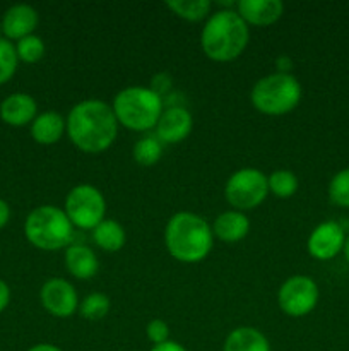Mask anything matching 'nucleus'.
<instances>
[{"mask_svg":"<svg viewBox=\"0 0 349 351\" xmlns=\"http://www.w3.org/2000/svg\"><path fill=\"white\" fill-rule=\"evenodd\" d=\"M250 232V219L246 218L245 213L236 211H224L214 219L212 223V233L214 237H218L219 240L228 243L240 242V240L245 239Z\"/></svg>","mask_w":349,"mask_h":351,"instance_id":"obj_17","label":"nucleus"},{"mask_svg":"<svg viewBox=\"0 0 349 351\" xmlns=\"http://www.w3.org/2000/svg\"><path fill=\"white\" fill-rule=\"evenodd\" d=\"M166 7L181 19L197 23L211 16L212 2L211 0H168Z\"/></svg>","mask_w":349,"mask_h":351,"instance_id":"obj_21","label":"nucleus"},{"mask_svg":"<svg viewBox=\"0 0 349 351\" xmlns=\"http://www.w3.org/2000/svg\"><path fill=\"white\" fill-rule=\"evenodd\" d=\"M38 16L36 9L27 3H16V5L9 7L2 17V31L5 34L7 40H23L24 36L33 34L36 29Z\"/></svg>","mask_w":349,"mask_h":351,"instance_id":"obj_13","label":"nucleus"},{"mask_svg":"<svg viewBox=\"0 0 349 351\" xmlns=\"http://www.w3.org/2000/svg\"><path fill=\"white\" fill-rule=\"evenodd\" d=\"M16 51L17 58L27 62V64H34V62L43 58L44 41L40 36H36V34H29V36H24L23 40L17 41Z\"/></svg>","mask_w":349,"mask_h":351,"instance_id":"obj_26","label":"nucleus"},{"mask_svg":"<svg viewBox=\"0 0 349 351\" xmlns=\"http://www.w3.org/2000/svg\"><path fill=\"white\" fill-rule=\"evenodd\" d=\"M164 243L171 257L185 264H197L211 252L214 233L205 218L190 211H180L168 219Z\"/></svg>","mask_w":349,"mask_h":351,"instance_id":"obj_3","label":"nucleus"},{"mask_svg":"<svg viewBox=\"0 0 349 351\" xmlns=\"http://www.w3.org/2000/svg\"><path fill=\"white\" fill-rule=\"evenodd\" d=\"M276 69L277 72H283V74H291L293 60H291L289 55H279V57L276 58Z\"/></svg>","mask_w":349,"mask_h":351,"instance_id":"obj_30","label":"nucleus"},{"mask_svg":"<svg viewBox=\"0 0 349 351\" xmlns=\"http://www.w3.org/2000/svg\"><path fill=\"white\" fill-rule=\"evenodd\" d=\"M269 192L276 197L287 199L298 191V177L291 170H276L267 177Z\"/></svg>","mask_w":349,"mask_h":351,"instance_id":"obj_23","label":"nucleus"},{"mask_svg":"<svg viewBox=\"0 0 349 351\" xmlns=\"http://www.w3.org/2000/svg\"><path fill=\"white\" fill-rule=\"evenodd\" d=\"M300 81L293 74H274L263 75L253 84L250 93V101L257 112L263 115L279 117L293 112L301 101Z\"/></svg>","mask_w":349,"mask_h":351,"instance_id":"obj_6","label":"nucleus"},{"mask_svg":"<svg viewBox=\"0 0 349 351\" xmlns=\"http://www.w3.org/2000/svg\"><path fill=\"white\" fill-rule=\"evenodd\" d=\"M222 351H272V348L262 331L252 326H242L226 336Z\"/></svg>","mask_w":349,"mask_h":351,"instance_id":"obj_19","label":"nucleus"},{"mask_svg":"<svg viewBox=\"0 0 349 351\" xmlns=\"http://www.w3.org/2000/svg\"><path fill=\"white\" fill-rule=\"evenodd\" d=\"M38 115V105L27 93H14L7 96L0 105V117L5 123L14 127H23L33 122Z\"/></svg>","mask_w":349,"mask_h":351,"instance_id":"obj_15","label":"nucleus"},{"mask_svg":"<svg viewBox=\"0 0 349 351\" xmlns=\"http://www.w3.org/2000/svg\"><path fill=\"white\" fill-rule=\"evenodd\" d=\"M132 156L140 167H153L163 156V143L157 139L156 134H146L135 141Z\"/></svg>","mask_w":349,"mask_h":351,"instance_id":"obj_22","label":"nucleus"},{"mask_svg":"<svg viewBox=\"0 0 349 351\" xmlns=\"http://www.w3.org/2000/svg\"><path fill=\"white\" fill-rule=\"evenodd\" d=\"M79 312L88 321H99V319L106 317L109 312V298L105 293H89L84 300L79 304Z\"/></svg>","mask_w":349,"mask_h":351,"instance_id":"obj_24","label":"nucleus"},{"mask_svg":"<svg viewBox=\"0 0 349 351\" xmlns=\"http://www.w3.org/2000/svg\"><path fill=\"white\" fill-rule=\"evenodd\" d=\"M342 252H344L346 261L349 263V237H346V243H344V249H342Z\"/></svg>","mask_w":349,"mask_h":351,"instance_id":"obj_35","label":"nucleus"},{"mask_svg":"<svg viewBox=\"0 0 349 351\" xmlns=\"http://www.w3.org/2000/svg\"><path fill=\"white\" fill-rule=\"evenodd\" d=\"M118 134V120L112 105L103 99L75 103L67 115V136L77 149L98 154L108 149Z\"/></svg>","mask_w":349,"mask_h":351,"instance_id":"obj_1","label":"nucleus"},{"mask_svg":"<svg viewBox=\"0 0 349 351\" xmlns=\"http://www.w3.org/2000/svg\"><path fill=\"white\" fill-rule=\"evenodd\" d=\"M346 243L344 228L337 221H324L313 228L307 240V249L318 261H331L342 252Z\"/></svg>","mask_w":349,"mask_h":351,"instance_id":"obj_11","label":"nucleus"},{"mask_svg":"<svg viewBox=\"0 0 349 351\" xmlns=\"http://www.w3.org/2000/svg\"><path fill=\"white\" fill-rule=\"evenodd\" d=\"M9 302H10V290H9V287H7L5 281L0 280V312H2L3 308L7 307V305H9Z\"/></svg>","mask_w":349,"mask_h":351,"instance_id":"obj_32","label":"nucleus"},{"mask_svg":"<svg viewBox=\"0 0 349 351\" xmlns=\"http://www.w3.org/2000/svg\"><path fill=\"white\" fill-rule=\"evenodd\" d=\"M64 211L74 226L94 230L106 218V199L94 185H75L65 197Z\"/></svg>","mask_w":349,"mask_h":351,"instance_id":"obj_7","label":"nucleus"},{"mask_svg":"<svg viewBox=\"0 0 349 351\" xmlns=\"http://www.w3.org/2000/svg\"><path fill=\"white\" fill-rule=\"evenodd\" d=\"M27 351H62L58 346L55 345H50V343H38V345L31 346Z\"/></svg>","mask_w":349,"mask_h":351,"instance_id":"obj_34","label":"nucleus"},{"mask_svg":"<svg viewBox=\"0 0 349 351\" xmlns=\"http://www.w3.org/2000/svg\"><path fill=\"white\" fill-rule=\"evenodd\" d=\"M24 235L36 249L60 250L70 245L74 239V225L58 206H38L27 215Z\"/></svg>","mask_w":349,"mask_h":351,"instance_id":"obj_5","label":"nucleus"},{"mask_svg":"<svg viewBox=\"0 0 349 351\" xmlns=\"http://www.w3.org/2000/svg\"><path fill=\"white\" fill-rule=\"evenodd\" d=\"M65 267L77 280H91L98 274L99 261L94 250L82 243H70L65 249Z\"/></svg>","mask_w":349,"mask_h":351,"instance_id":"obj_16","label":"nucleus"},{"mask_svg":"<svg viewBox=\"0 0 349 351\" xmlns=\"http://www.w3.org/2000/svg\"><path fill=\"white\" fill-rule=\"evenodd\" d=\"M92 240L99 249L106 252H118L125 245V230L116 219L105 218L94 230H92Z\"/></svg>","mask_w":349,"mask_h":351,"instance_id":"obj_20","label":"nucleus"},{"mask_svg":"<svg viewBox=\"0 0 349 351\" xmlns=\"http://www.w3.org/2000/svg\"><path fill=\"white\" fill-rule=\"evenodd\" d=\"M235 7L242 19L253 26H270L284 14L281 0H238Z\"/></svg>","mask_w":349,"mask_h":351,"instance_id":"obj_14","label":"nucleus"},{"mask_svg":"<svg viewBox=\"0 0 349 351\" xmlns=\"http://www.w3.org/2000/svg\"><path fill=\"white\" fill-rule=\"evenodd\" d=\"M318 297L320 291L317 283L310 276L296 274L281 285L277 291V304L289 317H305L317 307Z\"/></svg>","mask_w":349,"mask_h":351,"instance_id":"obj_9","label":"nucleus"},{"mask_svg":"<svg viewBox=\"0 0 349 351\" xmlns=\"http://www.w3.org/2000/svg\"><path fill=\"white\" fill-rule=\"evenodd\" d=\"M41 305L48 314L58 319H67L79 308L77 290L64 278H51L40 290Z\"/></svg>","mask_w":349,"mask_h":351,"instance_id":"obj_10","label":"nucleus"},{"mask_svg":"<svg viewBox=\"0 0 349 351\" xmlns=\"http://www.w3.org/2000/svg\"><path fill=\"white\" fill-rule=\"evenodd\" d=\"M194 127L192 113L185 106H168L157 120L156 136L163 144H177L187 139Z\"/></svg>","mask_w":349,"mask_h":351,"instance_id":"obj_12","label":"nucleus"},{"mask_svg":"<svg viewBox=\"0 0 349 351\" xmlns=\"http://www.w3.org/2000/svg\"><path fill=\"white\" fill-rule=\"evenodd\" d=\"M65 132H67V120L53 110L40 113L31 122V136L36 143L44 144V146L58 143Z\"/></svg>","mask_w":349,"mask_h":351,"instance_id":"obj_18","label":"nucleus"},{"mask_svg":"<svg viewBox=\"0 0 349 351\" xmlns=\"http://www.w3.org/2000/svg\"><path fill=\"white\" fill-rule=\"evenodd\" d=\"M250 41L248 24L236 9H219L205 19L201 33L202 51L214 62H231Z\"/></svg>","mask_w":349,"mask_h":351,"instance_id":"obj_2","label":"nucleus"},{"mask_svg":"<svg viewBox=\"0 0 349 351\" xmlns=\"http://www.w3.org/2000/svg\"><path fill=\"white\" fill-rule=\"evenodd\" d=\"M151 89H153L156 95L164 96L171 89V77L166 74V72H161V74H156L151 81Z\"/></svg>","mask_w":349,"mask_h":351,"instance_id":"obj_29","label":"nucleus"},{"mask_svg":"<svg viewBox=\"0 0 349 351\" xmlns=\"http://www.w3.org/2000/svg\"><path fill=\"white\" fill-rule=\"evenodd\" d=\"M151 351H188V350L185 348V346H181L180 343L168 339V341L161 343V345H153Z\"/></svg>","mask_w":349,"mask_h":351,"instance_id":"obj_31","label":"nucleus"},{"mask_svg":"<svg viewBox=\"0 0 349 351\" xmlns=\"http://www.w3.org/2000/svg\"><path fill=\"white\" fill-rule=\"evenodd\" d=\"M9 218H10L9 204H7L3 199H0V230H2L7 223H9Z\"/></svg>","mask_w":349,"mask_h":351,"instance_id":"obj_33","label":"nucleus"},{"mask_svg":"<svg viewBox=\"0 0 349 351\" xmlns=\"http://www.w3.org/2000/svg\"><path fill=\"white\" fill-rule=\"evenodd\" d=\"M16 47L7 38H0V84L9 81L17 69Z\"/></svg>","mask_w":349,"mask_h":351,"instance_id":"obj_27","label":"nucleus"},{"mask_svg":"<svg viewBox=\"0 0 349 351\" xmlns=\"http://www.w3.org/2000/svg\"><path fill=\"white\" fill-rule=\"evenodd\" d=\"M146 335L153 345H161V343L170 339V326L163 319H153L146 326Z\"/></svg>","mask_w":349,"mask_h":351,"instance_id":"obj_28","label":"nucleus"},{"mask_svg":"<svg viewBox=\"0 0 349 351\" xmlns=\"http://www.w3.org/2000/svg\"><path fill=\"white\" fill-rule=\"evenodd\" d=\"M118 125L135 132L154 129L163 113V98L147 86H129L116 93L112 105Z\"/></svg>","mask_w":349,"mask_h":351,"instance_id":"obj_4","label":"nucleus"},{"mask_svg":"<svg viewBox=\"0 0 349 351\" xmlns=\"http://www.w3.org/2000/svg\"><path fill=\"white\" fill-rule=\"evenodd\" d=\"M328 199L335 206L349 208V168L337 171L328 182Z\"/></svg>","mask_w":349,"mask_h":351,"instance_id":"obj_25","label":"nucleus"},{"mask_svg":"<svg viewBox=\"0 0 349 351\" xmlns=\"http://www.w3.org/2000/svg\"><path fill=\"white\" fill-rule=\"evenodd\" d=\"M269 194L267 175L257 168H242L229 175L224 185V197L236 211H248L266 201Z\"/></svg>","mask_w":349,"mask_h":351,"instance_id":"obj_8","label":"nucleus"}]
</instances>
